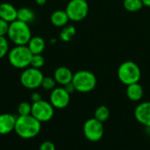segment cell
<instances>
[{"label":"cell","mask_w":150,"mask_h":150,"mask_svg":"<svg viewBox=\"0 0 150 150\" xmlns=\"http://www.w3.org/2000/svg\"><path fill=\"white\" fill-rule=\"evenodd\" d=\"M17 117L11 113L0 114V134L4 135L14 131Z\"/></svg>","instance_id":"12"},{"label":"cell","mask_w":150,"mask_h":150,"mask_svg":"<svg viewBox=\"0 0 150 150\" xmlns=\"http://www.w3.org/2000/svg\"><path fill=\"white\" fill-rule=\"evenodd\" d=\"M36 4H39V5H44L47 2V0H35Z\"/></svg>","instance_id":"30"},{"label":"cell","mask_w":150,"mask_h":150,"mask_svg":"<svg viewBox=\"0 0 150 150\" xmlns=\"http://www.w3.org/2000/svg\"><path fill=\"white\" fill-rule=\"evenodd\" d=\"M41 130V123L32 115L17 117L14 131L22 139L36 137Z\"/></svg>","instance_id":"1"},{"label":"cell","mask_w":150,"mask_h":150,"mask_svg":"<svg viewBox=\"0 0 150 150\" xmlns=\"http://www.w3.org/2000/svg\"><path fill=\"white\" fill-rule=\"evenodd\" d=\"M18 10L11 4L3 3L0 4V18L9 24L17 19Z\"/></svg>","instance_id":"14"},{"label":"cell","mask_w":150,"mask_h":150,"mask_svg":"<svg viewBox=\"0 0 150 150\" xmlns=\"http://www.w3.org/2000/svg\"><path fill=\"white\" fill-rule=\"evenodd\" d=\"M76 34V29L73 25H66L63 27L60 33V38L62 40L68 42L72 40V38Z\"/></svg>","instance_id":"21"},{"label":"cell","mask_w":150,"mask_h":150,"mask_svg":"<svg viewBox=\"0 0 150 150\" xmlns=\"http://www.w3.org/2000/svg\"><path fill=\"white\" fill-rule=\"evenodd\" d=\"M39 150H55V146L52 142L46 141L40 144Z\"/></svg>","instance_id":"27"},{"label":"cell","mask_w":150,"mask_h":150,"mask_svg":"<svg viewBox=\"0 0 150 150\" xmlns=\"http://www.w3.org/2000/svg\"><path fill=\"white\" fill-rule=\"evenodd\" d=\"M9 51V44L4 36H0V59L4 57Z\"/></svg>","instance_id":"25"},{"label":"cell","mask_w":150,"mask_h":150,"mask_svg":"<svg viewBox=\"0 0 150 150\" xmlns=\"http://www.w3.org/2000/svg\"><path fill=\"white\" fill-rule=\"evenodd\" d=\"M42 98H41V95L39 93V92H33L32 95H31V100L33 103H35V102H38L40 100H41Z\"/></svg>","instance_id":"29"},{"label":"cell","mask_w":150,"mask_h":150,"mask_svg":"<svg viewBox=\"0 0 150 150\" xmlns=\"http://www.w3.org/2000/svg\"><path fill=\"white\" fill-rule=\"evenodd\" d=\"M72 83L76 91L81 93H88L92 91L97 86V77L94 73L90 70H79L73 75Z\"/></svg>","instance_id":"4"},{"label":"cell","mask_w":150,"mask_h":150,"mask_svg":"<svg viewBox=\"0 0 150 150\" xmlns=\"http://www.w3.org/2000/svg\"><path fill=\"white\" fill-rule=\"evenodd\" d=\"M44 76L39 69L26 68L20 76L21 84L29 90H34L41 86Z\"/></svg>","instance_id":"8"},{"label":"cell","mask_w":150,"mask_h":150,"mask_svg":"<svg viewBox=\"0 0 150 150\" xmlns=\"http://www.w3.org/2000/svg\"><path fill=\"white\" fill-rule=\"evenodd\" d=\"M56 82L54 77L51 76H44L42 83H41V87L46 90V91H53L55 88Z\"/></svg>","instance_id":"23"},{"label":"cell","mask_w":150,"mask_h":150,"mask_svg":"<svg viewBox=\"0 0 150 150\" xmlns=\"http://www.w3.org/2000/svg\"><path fill=\"white\" fill-rule=\"evenodd\" d=\"M9 23L0 18V36H5L9 30Z\"/></svg>","instance_id":"26"},{"label":"cell","mask_w":150,"mask_h":150,"mask_svg":"<svg viewBox=\"0 0 150 150\" xmlns=\"http://www.w3.org/2000/svg\"><path fill=\"white\" fill-rule=\"evenodd\" d=\"M0 4H1V3H0Z\"/></svg>","instance_id":"33"},{"label":"cell","mask_w":150,"mask_h":150,"mask_svg":"<svg viewBox=\"0 0 150 150\" xmlns=\"http://www.w3.org/2000/svg\"><path fill=\"white\" fill-rule=\"evenodd\" d=\"M34 18H35L34 12L29 8L23 7V8H20L18 10V13H17L18 20H20L22 22L28 24V23L32 22L34 19Z\"/></svg>","instance_id":"18"},{"label":"cell","mask_w":150,"mask_h":150,"mask_svg":"<svg viewBox=\"0 0 150 150\" xmlns=\"http://www.w3.org/2000/svg\"><path fill=\"white\" fill-rule=\"evenodd\" d=\"M51 23L57 27H64L68 25L69 18L65 11L62 10H57L54 11L50 18Z\"/></svg>","instance_id":"16"},{"label":"cell","mask_w":150,"mask_h":150,"mask_svg":"<svg viewBox=\"0 0 150 150\" xmlns=\"http://www.w3.org/2000/svg\"><path fill=\"white\" fill-rule=\"evenodd\" d=\"M49 102L54 109H64L70 102V94L63 87H55L51 91Z\"/></svg>","instance_id":"10"},{"label":"cell","mask_w":150,"mask_h":150,"mask_svg":"<svg viewBox=\"0 0 150 150\" xmlns=\"http://www.w3.org/2000/svg\"><path fill=\"white\" fill-rule=\"evenodd\" d=\"M69 20L78 22L83 20L89 13V4L86 0H70L65 9Z\"/></svg>","instance_id":"6"},{"label":"cell","mask_w":150,"mask_h":150,"mask_svg":"<svg viewBox=\"0 0 150 150\" xmlns=\"http://www.w3.org/2000/svg\"><path fill=\"white\" fill-rule=\"evenodd\" d=\"M124 8L130 12H136L143 8V3L142 0H124Z\"/></svg>","instance_id":"20"},{"label":"cell","mask_w":150,"mask_h":150,"mask_svg":"<svg viewBox=\"0 0 150 150\" xmlns=\"http://www.w3.org/2000/svg\"><path fill=\"white\" fill-rule=\"evenodd\" d=\"M142 1L144 6L150 8V0H142Z\"/></svg>","instance_id":"31"},{"label":"cell","mask_w":150,"mask_h":150,"mask_svg":"<svg viewBox=\"0 0 150 150\" xmlns=\"http://www.w3.org/2000/svg\"><path fill=\"white\" fill-rule=\"evenodd\" d=\"M27 47L33 54H41V53L45 49L46 43L41 37L34 36L31 38V40L27 43Z\"/></svg>","instance_id":"17"},{"label":"cell","mask_w":150,"mask_h":150,"mask_svg":"<svg viewBox=\"0 0 150 150\" xmlns=\"http://www.w3.org/2000/svg\"><path fill=\"white\" fill-rule=\"evenodd\" d=\"M118 78L125 85L139 83L142 77V70L137 63L132 61L122 62L118 69Z\"/></svg>","instance_id":"3"},{"label":"cell","mask_w":150,"mask_h":150,"mask_svg":"<svg viewBox=\"0 0 150 150\" xmlns=\"http://www.w3.org/2000/svg\"><path fill=\"white\" fill-rule=\"evenodd\" d=\"M32 112V105L28 102H21L18 106V116H27L31 115Z\"/></svg>","instance_id":"22"},{"label":"cell","mask_w":150,"mask_h":150,"mask_svg":"<svg viewBox=\"0 0 150 150\" xmlns=\"http://www.w3.org/2000/svg\"><path fill=\"white\" fill-rule=\"evenodd\" d=\"M7 35L17 46L27 45L32 38V33L28 24L18 19L10 23Z\"/></svg>","instance_id":"2"},{"label":"cell","mask_w":150,"mask_h":150,"mask_svg":"<svg viewBox=\"0 0 150 150\" xmlns=\"http://www.w3.org/2000/svg\"><path fill=\"white\" fill-rule=\"evenodd\" d=\"M45 64V59L41 54H33L30 66L35 69H40Z\"/></svg>","instance_id":"24"},{"label":"cell","mask_w":150,"mask_h":150,"mask_svg":"<svg viewBox=\"0 0 150 150\" xmlns=\"http://www.w3.org/2000/svg\"><path fill=\"white\" fill-rule=\"evenodd\" d=\"M126 95L127 98L133 102H139L142 99L144 95V89L139 83H135L127 86Z\"/></svg>","instance_id":"15"},{"label":"cell","mask_w":150,"mask_h":150,"mask_svg":"<svg viewBox=\"0 0 150 150\" xmlns=\"http://www.w3.org/2000/svg\"><path fill=\"white\" fill-rule=\"evenodd\" d=\"M73 75L74 74L69 68L59 67L55 69L54 73V78L57 83H59L62 86H64L67 83L72 82Z\"/></svg>","instance_id":"13"},{"label":"cell","mask_w":150,"mask_h":150,"mask_svg":"<svg viewBox=\"0 0 150 150\" xmlns=\"http://www.w3.org/2000/svg\"><path fill=\"white\" fill-rule=\"evenodd\" d=\"M135 120L145 127H150V101L142 102L134 109Z\"/></svg>","instance_id":"11"},{"label":"cell","mask_w":150,"mask_h":150,"mask_svg":"<svg viewBox=\"0 0 150 150\" xmlns=\"http://www.w3.org/2000/svg\"><path fill=\"white\" fill-rule=\"evenodd\" d=\"M65 90H66V91L68 92V93H69L70 95L73 93V92H75L76 91V89H75V86H74V84L72 83V82L71 83H67L66 85H64V86H62Z\"/></svg>","instance_id":"28"},{"label":"cell","mask_w":150,"mask_h":150,"mask_svg":"<svg viewBox=\"0 0 150 150\" xmlns=\"http://www.w3.org/2000/svg\"><path fill=\"white\" fill-rule=\"evenodd\" d=\"M110 117V110L105 105H99L94 112V117L98 121L104 123Z\"/></svg>","instance_id":"19"},{"label":"cell","mask_w":150,"mask_h":150,"mask_svg":"<svg viewBox=\"0 0 150 150\" xmlns=\"http://www.w3.org/2000/svg\"><path fill=\"white\" fill-rule=\"evenodd\" d=\"M54 108L50 102L46 100H40L32 104L31 115L38 120L40 123L47 122L54 117Z\"/></svg>","instance_id":"7"},{"label":"cell","mask_w":150,"mask_h":150,"mask_svg":"<svg viewBox=\"0 0 150 150\" xmlns=\"http://www.w3.org/2000/svg\"><path fill=\"white\" fill-rule=\"evenodd\" d=\"M83 132L84 137L88 141L97 142L102 139L105 133V127L102 122L98 121L95 118H91L84 122Z\"/></svg>","instance_id":"9"},{"label":"cell","mask_w":150,"mask_h":150,"mask_svg":"<svg viewBox=\"0 0 150 150\" xmlns=\"http://www.w3.org/2000/svg\"><path fill=\"white\" fill-rule=\"evenodd\" d=\"M145 129H146V134H147V135L150 138V127H145Z\"/></svg>","instance_id":"32"},{"label":"cell","mask_w":150,"mask_h":150,"mask_svg":"<svg viewBox=\"0 0 150 150\" xmlns=\"http://www.w3.org/2000/svg\"><path fill=\"white\" fill-rule=\"evenodd\" d=\"M33 54L26 45L14 47L8 54V60L16 69H26L30 66Z\"/></svg>","instance_id":"5"}]
</instances>
